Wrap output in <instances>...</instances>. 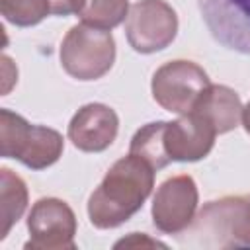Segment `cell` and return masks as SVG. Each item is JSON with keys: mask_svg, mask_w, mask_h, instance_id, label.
<instances>
[{"mask_svg": "<svg viewBox=\"0 0 250 250\" xmlns=\"http://www.w3.org/2000/svg\"><path fill=\"white\" fill-rule=\"evenodd\" d=\"M154 168L135 154L119 158L88 199V219L100 229L127 223L146 201L154 188Z\"/></svg>", "mask_w": 250, "mask_h": 250, "instance_id": "cell-1", "label": "cell"}, {"mask_svg": "<svg viewBox=\"0 0 250 250\" xmlns=\"http://www.w3.org/2000/svg\"><path fill=\"white\" fill-rule=\"evenodd\" d=\"M188 230L195 246H250V195H227L205 203Z\"/></svg>", "mask_w": 250, "mask_h": 250, "instance_id": "cell-2", "label": "cell"}, {"mask_svg": "<svg viewBox=\"0 0 250 250\" xmlns=\"http://www.w3.org/2000/svg\"><path fill=\"white\" fill-rule=\"evenodd\" d=\"M64 150V139L57 129L33 125L20 113L0 109V154L16 158L31 170L53 166Z\"/></svg>", "mask_w": 250, "mask_h": 250, "instance_id": "cell-3", "label": "cell"}, {"mask_svg": "<svg viewBox=\"0 0 250 250\" xmlns=\"http://www.w3.org/2000/svg\"><path fill=\"white\" fill-rule=\"evenodd\" d=\"M59 59L64 72L80 82L105 76L115 62L111 29H100L82 21L72 25L62 37Z\"/></svg>", "mask_w": 250, "mask_h": 250, "instance_id": "cell-4", "label": "cell"}, {"mask_svg": "<svg viewBox=\"0 0 250 250\" xmlns=\"http://www.w3.org/2000/svg\"><path fill=\"white\" fill-rule=\"evenodd\" d=\"M211 86L207 72L193 61L176 59L164 62L152 74L150 92L154 102L178 115H186L193 109L201 94Z\"/></svg>", "mask_w": 250, "mask_h": 250, "instance_id": "cell-5", "label": "cell"}, {"mask_svg": "<svg viewBox=\"0 0 250 250\" xmlns=\"http://www.w3.org/2000/svg\"><path fill=\"white\" fill-rule=\"evenodd\" d=\"M178 35V14L164 0H139L129 8L125 37L133 51L150 55L166 49Z\"/></svg>", "mask_w": 250, "mask_h": 250, "instance_id": "cell-6", "label": "cell"}, {"mask_svg": "<svg viewBox=\"0 0 250 250\" xmlns=\"http://www.w3.org/2000/svg\"><path fill=\"white\" fill-rule=\"evenodd\" d=\"M27 250H74L76 215L59 197H41L27 215Z\"/></svg>", "mask_w": 250, "mask_h": 250, "instance_id": "cell-7", "label": "cell"}, {"mask_svg": "<svg viewBox=\"0 0 250 250\" xmlns=\"http://www.w3.org/2000/svg\"><path fill=\"white\" fill-rule=\"evenodd\" d=\"M199 191L191 176L178 174L164 180L152 197V223L164 234H180L195 219Z\"/></svg>", "mask_w": 250, "mask_h": 250, "instance_id": "cell-8", "label": "cell"}, {"mask_svg": "<svg viewBox=\"0 0 250 250\" xmlns=\"http://www.w3.org/2000/svg\"><path fill=\"white\" fill-rule=\"evenodd\" d=\"M197 6L217 43L250 55V0H197Z\"/></svg>", "mask_w": 250, "mask_h": 250, "instance_id": "cell-9", "label": "cell"}, {"mask_svg": "<svg viewBox=\"0 0 250 250\" xmlns=\"http://www.w3.org/2000/svg\"><path fill=\"white\" fill-rule=\"evenodd\" d=\"M217 131L213 125L189 111L176 121H162V148L170 162H197L205 158L215 145Z\"/></svg>", "mask_w": 250, "mask_h": 250, "instance_id": "cell-10", "label": "cell"}, {"mask_svg": "<svg viewBox=\"0 0 250 250\" xmlns=\"http://www.w3.org/2000/svg\"><path fill=\"white\" fill-rule=\"evenodd\" d=\"M119 131L117 113L105 104L82 105L68 123V141L82 152H102L111 146Z\"/></svg>", "mask_w": 250, "mask_h": 250, "instance_id": "cell-11", "label": "cell"}, {"mask_svg": "<svg viewBox=\"0 0 250 250\" xmlns=\"http://www.w3.org/2000/svg\"><path fill=\"white\" fill-rule=\"evenodd\" d=\"M242 107L244 105L240 102V96L232 88L225 84H211L201 94L191 111L207 119L217 135H223L238 127L242 119Z\"/></svg>", "mask_w": 250, "mask_h": 250, "instance_id": "cell-12", "label": "cell"}, {"mask_svg": "<svg viewBox=\"0 0 250 250\" xmlns=\"http://www.w3.org/2000/svg\"><path fill=\"white\" fill-rule=\"evenodd\" d=\"M0 203H2V230L0 240H4L10 229L21 219L27 207V186L10 168L0 170Z\"/></svg>", "mask_w": 250, "mask_h": 250, "instance_id": "cell-13", "label": "cell"}, {"mask_svg": "<svg viewBox=\"0 0 250 250\" xmlns=\"http://www.w3.org/2000/svg\"><path fill=\"white\" fill-rule=\"evenodd\" d=\"M160 131H162V121L146 123L141 129H137V133L133 135L131 145H129V152L143 158L145 162H148L154 170H162L170 164V160L166 158L164 148H162Z\"/></svg>", "mask_w": 250, "mask_h": 250, "instance_id": "cell-14", "label": "cell"}, {"mask_svg": "<svg viewBox=\"0 0 250 250\" xmlns=\"http://www.w3.org/2000/svg\"><path fill=\"white\" fill-rule=\"evenodd\" d=\"M129 8V0H84V6L76 16L82 23L100 29H113L127 20Z\"/></svg>", "mask_w": 250, "mask_h": 250, "instance_id": "cell-15", "label": "cell"}, {"mask_svg": "<svg viewBox=\"0 0 250 250\" xmlns=\"http://www.w3.org/2000/svg\"><path fill=\"white\" fill-rule=\"evenodd\" d=\"M6 21L18 27H31L51 16V0H0Z\"/></svg>", "mask_w": 250, "mask_h": 250, "instance_id": "cell-16", "label": "cell"}, {"mask_svg": "<svg viewBox=\"0 0 250 250\" xmlns=\"http://www.w3.org/2000/svg\"><path fill=\"white\" fill-rule=\"evenodd\" d=\"M121 246H160V248H166L164 242L148 238L145 232H131L127 238H121L119 242H115V248H121Z\"/></svg>", "mask_w": 250, "mask_h": 250, "instance_id": "cell-17", "label": "cell"}, {"mask_svg": "<svg viewBox=\"0 0 250 250\" xmlns=\"http://www.w3.org/2000/svg\"><path fill=\"white\" fill-rule=\"evenodd\" d=\"M82 6H84V0H51V14L70 16V14H78Z\"/></svg>", "mask_w": 250, "mask_h": 250, "instance_id": "cell-18", "label": "cell"}, {"mask_svg": "<svg viewBox=\"0 0 250 250\" xmlns=\"http://www.w3.org/2000/svg\"><path fill=\"white\" fill-rule=\"evenodd\" d=\"M240 121H242L244 131L250 135V102H248V104L242 107V119H240Z\"/></svg>", "mask_w": 250, "mask_h": 250, "instance_id": "cell-19", "label": "cell"}]
</instances>
